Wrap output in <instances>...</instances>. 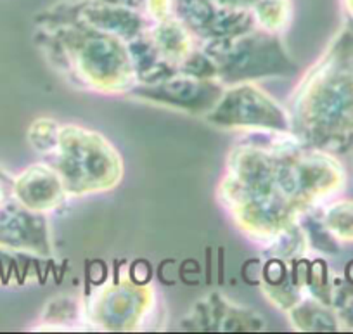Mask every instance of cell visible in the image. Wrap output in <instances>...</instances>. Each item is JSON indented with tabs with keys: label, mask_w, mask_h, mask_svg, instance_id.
<instances>
[{
	"label": "cell",
	"mask_w": 353,
	"mask_h": 334,
	"mask_svg": "<svg viewBox=\"0 0 353 334\" xmlns=\"http://www.w3.org/2000/svg\"><path fill=\"white\" fill-rule=\"evenodd\" d=\"M348 2H350V8L353 9V0H348Z\"/></svg>",
	"instance_id": "6da1fadb"
}]
</instances>
